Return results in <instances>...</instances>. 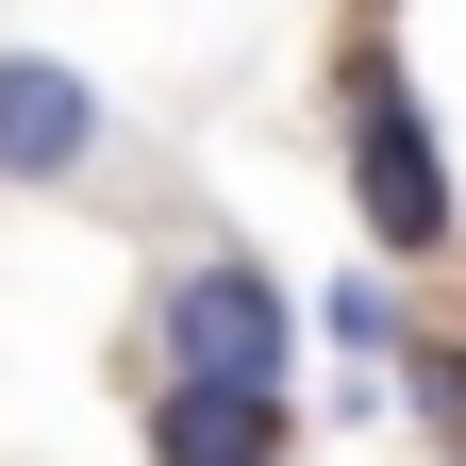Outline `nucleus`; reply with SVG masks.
<instances>
[{
	"instance_id": "obj_4",
	"label": "nucleus",
	"mask_w": 466,
	"mask_h": 466,
	"mask_svg": "<svg viewBox=\"0 0 466 466\" xmlns=\"http://www.w3.org/2000/svg\"><path fill=\"white\" fill-rule=\"evenodd\" d=\"M283 433H300L283 383H200V367L150 383V466H283Z\"/></svg>"
},
{
	"instance_id": "obj_1",
	"label": "nucleus",
	"mask_w": 466,
	"mask_h": 466,
	"mask_svg": "<svg viewBox=\"0 0 466 466\" xmlns=\"http://www.w3.org/2000/svg\"><path fill=\"white\" fill-rule=\"evenodd\" d=\"M333 167H350V217H367L383 267H450L466 200H450L433 100H417V67H400V50H350V67H333Z\"/></svg>"
},
{
	"instance_id": "obj_2",
	"label": "nucleus",
	"mask_w": 466,
	"mask_h": 466,
	"mask_svg": "<svg viewBox=\"0 0 466 466\" xmlns=\"http://www.w3.org/2000/svg\"><path fill=\"white\" fill-rule=\"evenodd\" d=\"M150 367H200V383H300V300L250 267V250H184L150 283Z\"/></svg>"
},
{
	"instance_id": "obj_5",
	"label": "nucleus",
	"mask_w": 466,
	"mask_h": 466,
	"mask_svg": "<svg viewBox=\"0 0 466 466\" xmlns=\"http://www.w3.org/2000/svg\"><path fill=\"white\" fill-rule=\"evenodd\" d=\"M400 417H433L466 450V333H400Z\"/></svg>"
},
{
	"instance_id": "obj_3",
	"label": "nucleus",
	"mask_w": 466,
	"mask_h": 466,
	"mask_svg": "<svg viewBox=\"0 0 466 466\" xmlns=\"http://www.w3.org/2000/svg\"><path fill=\"white\" fill-rule=\"evenodd\" d=\"M100 150H116V116L84 67H50V50H0V184L17 200H84L100 184Z\"/></svg>"
},
{
	"instance_id": "obj_6",
	"label": "nucleus",
	"mask_w": 466,
	"mask_h": 466,
	"mask_svg": "<svg viewBox=\"0 0 466 466\" xmlns=\"http://www.w3.org/2000/svg\"><path fill=\"white\" fill-rule=\"evenodd\" d=\"M333 350H400V300H383V283H333Z\"/></svg>"
}]
</instances>
